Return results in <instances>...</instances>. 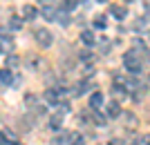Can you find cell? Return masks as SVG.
Wrapping results in <instances>:
<instances>
[{
    "label": "cell",
    "mask_w": 150,
    "mask_h": 145,
    "mask_svg": "<svg viewBox=\"0 0 150 145\" xmlns=\"http://www.w3.org/2000/svg\"><path fill=\"white\" fill-rule=\"evenodd\" d=\"M123 65H125V69L130 71V74H139V71H141V58H139V54H137L134 49L125 51Z\"/></svg>",
    "instance_id": "1"
},
{
    "label": "cell",
    "mask_w": 150,
    "mask_h": 145,
    "mask_svg": "<svg viewBox=\"0 0 150 145\" xmlns=\"http://www.w3.org/2000/svg\"><path fill=\"white\" fill-rule=\"evenodd\" d=\"M34 36H36V43L40 45V47H50V45L54 43V36H52V32H50V29H45V27L36 29V32H34Z\"/></svg>",
    "instance_id": "2"
},
{
    "label": "cell",
    "mask_w": 150,
    "mask_h": 145,
    "mask_svg": "<svg viewBox=\"0 0 150 145\" xmlns=\"http://www.w3.org/2000/svg\"><path fill=\"white\" fill-rule=\"evenodd\" d=\"M110 13H112L117 20H125V16H128V9H125L123 5H112V7H110Z\"/></svg>",
    "instance_id": "3"
},
{
    "label": "cell",
    "mask_w": 150,
    "mask_h": 145,
    "mask_svg": "<svg viewBox=\"0 0 150 145\" xmlns=\"http://www.w3.org/2000/svg\"><path fill=\"white\" fill-rule=\"evenodd\" d=\"M81 40H83V45H88V47H94V45H96V36H94V32H90V29H83L81 32Z\"/></svg>",
    "instance_id": "4"
},
{
    "label": "cell",
    "mask_w": 150,
    "mask_h": 145,
    "mask_svg": "<svg viewBox=\"0 0 150 145\" xmlns=\"http://www.w3.org/2000/svg\"><path fill=\"white\" fill-rule=\"evenodd\" d=\"M0 83H5V85H11V83H18V78H13V71L11 69H0Z\"/></svg>",
    "instance_id": "5"
},
{
    "label": "cell",
    "mask_w": 150,
    "mask_h": 145,
    "mask_svg": "<svg viewBox=\"0 0 150 145\" xmlns=\"http://www.w3.org/2000/svg\"><path fill=\"white\" fill-rule=\"evenodd\" d=\"M101 105H103V94H101V92H94V94L90 96V109H94V112H96Z\"/></svg>",
    "instance_id": "6"
},
{
    "label": "cell",
    "mask_w": 150,
    "mask_h": 145,
    "mask_svg": "<svg viewBox=\"0 0 150 145\" xmlns=\"http://www.w3.org/2000/svg\"><path fill=\"white\" fill-rule=\"evenodd\" d=\"M40 16H43L45 20H56L58 11H56V9H54V7H50V5H45L43 9H40Z\"/></svg>",
    "instance_id": "7"
},
{
    "label": "cell",
    "mask_w": 150,
    "mask_h": 145,
    "mask_svg": "<svg viewBox=\"0 0 150 145\" xmlns=\"http://www.w3.org/2000/svg\"><path fill=\"white\" fill-rule=\"evenodd\" d=\"M50 127L54 130V132H58L63 127V116L61 114H54V116H50Z\"/></svg>",
    "instance_id": "8"
},
{
    "label": "cell",
    "mask_w": 150,
    "mask_h": 145,
    "mask_svg": "<svg viewBox=\"0 0 150 145\" xmlns=\"http://www.w3.org/2000/svg\"><path fill=\"white\" fill-rule=\"evenodd\" d=\"M67 145H85V139H83V136H81L79 132H69Z\"/></svg>",
    "instance_id": "9"
},
{
    "label": "cell",
    "mask_w": 150,
    "mask_h": 145,
    "mask_svg": "<svg viewBox=\"0 0 150 145\" xmlns=\"http://www.w3.org/2000/svg\"><path fill=\"white\" fill-rule=\"evenodd\" d=\"M23 18H25V20H34V18H36V9H34L31 5H25V7H23Z\"/></svg>",
    "instance_id": "10"
},
{
    "label": "cell",
    "mask_w": 150,
    "mask_h": 145,
    "mask_svg": "<svg viewBox=\"0 0 150 145\" xmlns=\"http://www.w3.org/2000/svg\"><path fill=\"white\" fill-rule=\"evenodd\" d=\"M58 98H61V96H58L56 89H47V92H45V101L47 103H58Z\"/></svg>",
    "instance_id": "11"
},
{
    "label": "cell",
    "mask_w": 150,
    "mask_h": 145,
    "mask_svg": "<svg viewBox=\"0 0 150 145\" xmlns=\"http://www.w3.org/2000/svg\"><path fill=\"white\" fill-rule=\"evenodd\" d=\"M20 27H23V18H18V16H11V18H9V29L18 32Z\"/></svg>",
    "instance_id": "12"
},
{
    "label": "cell",
    "mask_w": 150,
    "mask_h": 145,
    "mask_svg": "<svg viewBox=\"0 0 150 145\" xmlns=\"http://www.w3.org/2000/svg\"><path fill=\"white\" fill-rule=\"evenodd\" d=\"M5 63H7V69H11V67L20 65V58H18V56H13V54H9V56L5 58Z\"/></svg>",
    "instance_id": "13"
},
{
    "label": "cell",
    "mask_w": 150,
    "mask_h": 145,
    "mask_svg": "<svg viewBox=\"0 0 150 145\" xmlns=\"http://www.w3.org/2000/svg\"><path fill=\"white\" fill-rule=\"evenodd\" d=\"M119 114H121L119 103H110V105H108V116H119Z\"/></svg>",
    "instance_id": "14"
},
{
    "label": "cell",
    "mask_w": 150,
    "mask_h": 145,
    "mask_svg": "<svg viewBox=\"0 0 150 145\" xmlns=\"http://www.w3.org/2000/svg\"><path fill=\"white\" fill-rule=\"evenodd\" d=\"M56 22H58V25H63V27H67V25H69L67 11H61V13H58V16H56Z\"/></svg>",
    "instance_id": "15"
},
{
    "label": "cell",
    "mask_w": 150,
    "mask_h": 145,
    "mask_svg": "<svg viewBox=\"0 0 150 145\" xmlns=\"http://www.w3.org/2000/svg\"><path fill=\"white\" fill-rule=\"evenodd\" d=\"M67 112H69V103H67V101H65V103H58V105H56V114L65 116Z\"/></svg>",
    "instance_id": "16"
},
{
    "label": "cell",
    "mask_w": 150,
    "mask_h": 145,
    "mask_svg": "<svg viewBox=\"0 0 150 145\" xmlns=\"http://www.w3.org/2000/svg\"><path fill=\"white\" fill-rule=\"evenodd\" d=\"M94 27H99V29H105V27H108L105 16H96V18H94Z\"/></svg>",
    "instance_id": "17"
},
{
    "label": "cell",
    "mask_w": 150,
    "mask_h": 145,
    "mask_svg": "<svg viewBox=\"0 0 150 145\" xmlns=\"http://www.w3.org/2000/svg\"><path fill=\"white\" fill-rule=\"evenodd\" d=\"M76 9V0H63V11H72Z\"/></svg>",
    "instance_id": "18"
},
{
    "label": "cell",
    "mask_w": 150,
    "mask_h": 145,
    "mask_svg": "<svg viewBox=\"0 0 150 145\" xmlns=\"http://www.w3.org/2000/svg\"><path fill=\"white\" fill-rule=\"evenodd\" d=\"M67 139H69V134H65V136H56V139H52V145H65Z\"/></svg>",
    "instance_id": "19"
},
{
    "label": "cell",
    "mask_w": 150,
    "mask_h": 145,
    "mask_svg": "<svg viewBox=\"0 0 150 145\" xmlns=\"http://www.w3.org/2000/svg\"><path fill=\"white\" fill-rule=\"evenodd\" d=\"M94 123H96V125H103V123H105V116H103V114H99V109L94 112Z\"/></svg>",
    "instance_id": "20"
},
{
    "label": "cell",
    "mask_w": 150,
    "mask_h": 145,
    "mask_svg": "<svg viewBox=\"0 0 150 145\" xmlns=\"http://www.w3.org/2000/svg\"><path fill=\"white\" fill-rule=\"evenodd\" d=\"M137 145H150V134H144V136H139Z\"/></svg>",
    "instance_id": "21"
},
{
    "label": "cell",
    "mask_w": 150,
    "mask_h": 145,
    "mask_svg": "<svg viewBox=\"0 0 150 145\" xmlns=\"http://www.w3.org/2000/svg\"><path fill=\"white\" fill-rule=\"evenodd\" d=\"M79 58H81L83 63H90V60H92V54H90V51H81V54H79Z\"/></svg>",
    "instance_id": "22"
},
{
    "label": "cell",
    "mask_w": 150,
    "mask_h": 145,
    "mask_svg": "<svg viewBox=\"0 0 150 145\" xmlns=\"http://www.w3.org/2000/svg\"><path fill=\"white\" fill-rule=\"evenodd\" d=\"M99 2H108V0H99Z\"/></svg>",
    "instance_id": "23"
},
{
    "label": "cell",
    "mask_w": 150,
    "mask_h": 145,
    "mask_svg": "<svg viewBox=\"0 0 150 145\" xmlns=\"http://www.w3.org/2000/svg\"><path fill=\"white\" fill-rule=\"evenodd\" d=\"M148 40H150V34H148Z\"/></svg>",
    "instance_id": "24"
},
{
    "label": "cell",
    "mask_w": 150,
    "mask_h": 145,
    "mask_svg": "<svg viewBox=\"0 0 150 145\" xmlns=\"http://www.w3.org/2000/svg\"><path fill=\"white\" fill-rule=\"evenodd\" d=\"M45 2H47V0H45Z\"/></svg>",
    "instance_id": "25"
}]
</instances>
